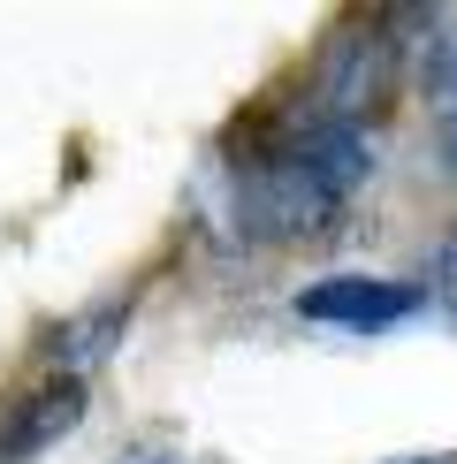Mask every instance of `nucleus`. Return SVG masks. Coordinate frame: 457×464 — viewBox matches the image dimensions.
<instances>
[{"mask_svg":"<svg viewBox=\"0 0 457 464\" xmlns=\"http://www.w3.org/2000/svg\"><path fill=\"white\" fill-rule=\"evenodd\" d=\"M335 206H343V198L328 190V176H320L297 145L252 160V168H244V183H237V221L252 228V237H267V244L320 237V228L335 221Z\"/></svg>","mask_w":457,"mask_h":464,"instance_id":"1","label":"nucleus"},{"mask_svg":"<svg viewBox=\"0 0 457 464\" xmlns=\"http://www.w3.org/2000/svg\"><path fill=\"white\" fill-rule=\"evenodd\" d=\"M389 69H396L389 31H381V24H351V31L328 46V69H320V84H328V122H351V107L381 100Z\"/></svg>","mask_w":457,"mask_h":464,"instance_id":"3","label":"nucleus"},{"mask_svg":"<svg viewBox=\"0 0 457 464\" xmlns=\"http://www.w3.org/2000/svg\"><path fill=\"white\" fill-rule=\"evenodd\" d=\"M442 168L457 176V114H442Z\"/></svg>","mask_w":457,"mask_h":464,"instance_id":"6","label":"nucleus"},{"mask_svg":"<svg viewBox=\"0 0 457 464\" xmlns=\"http://www.w3.org/2000/svg\"><path fill=\"white\" fill-rule=\"evenodd\" d=\"M76 411H84V389H76V381H46V389L24 403V419H15V427L0 434V464L38 457L53 434H69V427H76Z\"/></svg>","mask_w":457,"mask_h":464,"instance_id":"4","label":"nucleus"},{"mask_svg":"<svg viewBox=\"0 0 457 464\" xmlns=\"http://www.w3.org/2000/svg\"><path fill=\"white\" fill-rule=\"evenodd\" d=\"M434 304L457 320V228L442 237V251H434Z\"/></svg>","mask_w":457,"mask_h":464,"instance_id":"5","label":"nucleus"},{"mask_svg":"<svg viewBox=\"0 0 457 464\" xmlns=\"http://www.w3.org/2000/svg\"><path fill=\"white\" fill-rule=\"evenodd\" d=\"M138 464H160V457H138Z\"/></svg>","mask_w":457,"mask_h":464,"instance_id":"8","label":"nucleus"},{"mask_svg":"<svg viewBox=\"0 0 457 464\" xmlns=\"http://www.w3.org/2000/svg\"><path fill=\"white\" fill-rule=\"evenodd\" d=\"M412 464H450V457H412Z\"/></svg>","mask_w":457,"mask_h":464,"instance_id":"7","label":"nucleus"},{"mask_svg":"<svg viewBox=\"0 0 457 464\" xmlns=\"http://www.w3.org/2000/svg\"><path fill=\"white\" fill-rule=\"evenodd\" d=\"M419 304H427V289L374 282V275H328V282L297 289V320H313V327H396Z\"/></svg>","mask_w":457,"mask_h":464,"instance_id":"2","label":"nucleus"}]
</instances>
